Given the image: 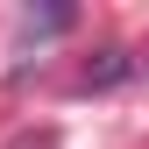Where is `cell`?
Instances as JSON below:
<instances>
[{"label": "cell", "instance_id": "7a4b0ae2", "mask_svg": "<svg viewBox=\"0 0 149 149\" xmlns=\"http://www.w3.org/2000/svg\"><path fill=\"white\" fill-rule=\"evenodd\" d=\"M71 29V7H43V14H29V36H57Z\"/></svg>", "mask_w": 149, "mask_h": 149}, {"label": "cell", "instance_id": "6da1fadb", "mask_svg": "<svg viewBox=\"0 0 149 149\" xmlns=\"http://www.w3.org/2000/svg\"><path fill=\"white\" fill-rule=\"evenodd\" d=\"M121 78H128V57H121V50H100V64L85 71V85H121Z\"/></svg>", "mask_w": 149, "mask_h": 149}]
</instances>
